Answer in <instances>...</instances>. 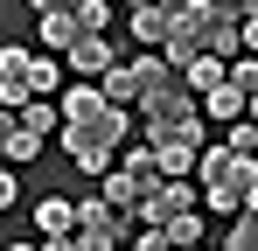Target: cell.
Listing matches in <instances>:
<instances>
[{
    "label": "cell",
    "mask_w": 258,
    "mask_h": 251,
    "mask_svg": "<svg viewBox=\"0 0 258 251\" xmlns=\"http://www.w3.org/2000/svg\"><path fill=\"white\" fill-rule=\"evenodd\" d=\"M181 84H188V91H203V98H210L216 84H230V63H216V56H196V63H188V70H181Z\"/></svg>",
    "instance_id": "7c38bea8"
},
{
    "label": "cell",
    "mask_w": 258,
    "mask_h": 251,
    "mask_svg": "<svg viewBox=\"0 0 258 251\" xmlns=\"http://www.w3.org/2000/svg\"><path fill=\"white\" fill-rule=\"evenodd\" d=\"M98 196H105L112 209H126V216H140V203H147V181H133L126 167H119V174H112V181H105Z\"/></svg>",
    "instance_id": "30bf717a"
},
{
    "label": "cell",
    "mask_w": 258,
    "mask_h": 251,
    "mask_svg": "<svg viewBox=\"0 0 258 251\" xmlns=\"http://www.w3.org/2000/svg\"><path fill=\"white\" fill-rule=\"evenodd\" d=\"M63 63H70V70H84V77H105V70H112V42H105V35H84Z\"/></svg>",
    "instance_id": "ba28073f"
},
{
    "label": "cell",
    "mask_w": 258,
    "mask_h": 251,
    "mask_svg": "<svg viewBox=\"0 0 258 251\" xmlns=\"http://www.w3.org/2000/svg\"><path fill=\"white\" fill-rule=\"evenodd\" d=\"M188 203H196V189H188L181 174H168V181H154V189H147V203H140V223H147V230H161V223H168V216H181Z\"/></svg>",
    "instance_id": "5b68a950"
},
{
    "label": "cell",
    "mask_w": 258,
    "mask_h": 251,
    "mask_svg": "<svg viewBox=\"0 0 258 251\" xmlns=\"http://www.w3.org/2000/svg\"><path fill=\"white\" fill-rule=\"evenodd\" d=\"M244 112H251V98H244L237 84H216L210 98H203V119H216V126H237Z\"/></svg>",
    "instance_id": "52a82bcc"
},
{
    "label": "cell",
    "mask_w": 258,
    "mask_h": 251,
    "mask_svg": "<svg viewBox=\"0 0 258 251\" xmlns=\"http://www.w3.org/2000/svg\"><path fill=\"white\" fill-rule=\"evenodd\" d=\"M77 14H84V28H91V35H105V21H112V7H105V0H84Z\"/></svg>",
    "instance_id": "7402d4cb"
},
{
    "label": "cell",
    "mask_w": 258,
    "mask_h": 251,
    "mask_svg": "<svg viewBox=\"0 0 258 251\" xmlns=\"http://www.w3.org/2000/svg\"><path fill=\"white\" fill-rule=\"evenodd\" d=\"M140 112H147V140H188V147H203V105H196L188 84L168 91V98H147Z\"/></svg>",
    "instance_id": "3957f363"
},
{
    "label": "cell",
    "mask_w": 258,
    "mask_h": 251,
    "mask_svg": "<svg viewBox=\"0 0 258 251\" xmlns=\"http://www.w3.org/2000/svg\"><path fill=\"white\" fill-rule=\"evenodd\" d=\"M126 237H133V216L112 209L105 196H91V203L77 209V251H119Z\"/></svg>",
    "instance_id": "277c9868"
},
{
    "label": "cell",
    "mask_w": 258,
    "mask_h": 251,
    "mask_svg": "<svg viewBox=\"0 0 258 251\" xmlns=\"http://www.w3.org/2000/svg\"><path fill=\"white\" fill-rule=\"evenodd\" d=\"M126 7H133V14H140V7H154V0H126Z\"/></svg>",
    "instance_id": "83f0119b"
},
{
    "label": "cell",
    "mask_w": 258,
    "mask_h": 251,
    "mask_svg": "<svg viewBox=\"0 0 258 251\" xmlns=\"http://www.w3.org/2000/svg\"><path fill=\"white\" fill-rule=\"evenodd\" d=\"M70 7H84V0H35V14H70Z\"/></svg>",
    "instance_id": "cb8c5ba5"
},
{
    "label": "cell",
    "mask_w": 258,
    "mask_h": 251,
    "mask_svg": "<svg viewBox=\"0 0 258 251\" xmlns=\"http://www.w3.org/2000/svg\"><path fill=\"white\" fill-rule=\"evenodd\" d=\"M14 251H35V244H14Z\"/></svg>",
    "instance_id": "1f68e13d"
},
{
    "label": "cell",
    "mask_w": 258,
    "mask_h": 251,
    "mask_svg": "<svg viewBox=\"0 0 258 251\" xmlns=\"http://www.w3.org/2000/svg\"><path fill=\"white\" fill-rule=\"evenodd\" d=\"M35 28H42L49 56H70V49H77V42L91 35V28H84V14H77V7H70V14H35Z\"/></svg>",
    "instance_id": "8992f818"
},
{
    "label": "cell",
    "mask_w": 258,
    "mask_h": 251,
    "mask_svg": "<svg viewBox=\"0 0 258 251\" xmlns=\"http://www.w3.org/2000/svg\"><path fill=\"white\" fill-rule=\"evenodd\" d=\"M230 84L251 98V91H258V56H237V63H230Z\"/></svg>",
    "instance_id": "44dd1931"
},
{
    "label": "cell",
    "mask_w": 258,
    "mask_h": 251,
    "mask_svg": "<svg viewBox=\"0 0 258 251\" xmlns=\"http://www.w3.org/2000/svg\"><path fill=\"white\" fill-rule=\"evenodd\" d=\"M223 251H258V216H244L237 230H223Z\"/></svg>",
    "instance_id": "ffe728a7"
},
{
    "label": "cell",
    "mask_w": 258,
    "mask_h": 251,
    "mask_svg": "<svg viewBox=\"0 0 258 251\" xmlns=\"http://www.w3.org/2000/svg\"><path fill=\"white\" fill-rule=\"evenodd\" d=\"M28 77H35V98H49L63 70H56V56H28Z\"/></svg>",
    "instance_id": "d6986e66"
},
{
    "label": "cell",
    "mask_w": 258,
    "mask_h": 251,
    "mask_svg": "<svg viewBox=\"0 0 258 251\" xmlns=\"http://www.w3.org/2000/svg\"><path fill=\"white\" fill-rule=\"evenodd\" d=\"M244 7H251V0H216V14H244Z\"/></svg>",
    "instance_id": "484cf974"
},
{
    "label": "cell",
    "mask_w": 258,
    "mask_h": 251,
    "mask_svg": "<svg viewBox=\"0 0 258 251\" xmlns=\"http://www.w3.org/2000/svg\"><path fill=\"white\" fill-rule=\"evenodd\" d=\"M244 56H258V14H244Z\"/></svg>",
    "instance_id": "d4e9b609"
},
{
    "label": "cell",
    "mask_w": 258,
    "mask_h": 251,
    "mask_svg": "<svg viewBox=\"0 0 258 251\" xmlns=\"http://www.w3.org/2000/svg\"><path fill=\"white\" fill-rule=\"evenodd\" d=\"M188 251H203V244H188Z\"/></svg>",
    "instance_id": "d6a6232c"
},
{
    "label": "cell",
    "mask_w": 258,
    "mask_h": 251,
    "mask_svg": "<svg viewBox=\"0 0 258 251\" xmlns=\"http://www.w3.org/2000/svg\"><path fill=\"white\" fill-rule=\"evenodd\" d=\"M98 91H105L112 105H140V70H133V63H112V70L98 77Z\"/></svg>",
    "instance_id": "8fae6325"
},
{
    "label": "cell",
    "mask_w": 258,
    "mask_h": 251,
    "mask_svg": "<svg viewBox=\"0 0 258 251\" xmlns=\"http://www.w3.org/2000/svg\"><path fill=\"white\" fill-rule=\"evenodd\" d=\"M147 147H154L161 174H196V161H203V147H188V140H147Z\"/></svg>",
    "instance_id": "9c48e42d"
},
{
    "label": "cell",
    "mask_w": 258,
    "mask_h": 251,
    "mask_svg": "<svg viewBox=\"0 0 258 251\" xmlns=\"http://www.w3.org/2000/svg\"><path fill=\"white\" fill-rule=\"evenodd\" d=\"M35 223H42L49 237H63V230H77V203H63V196H49V203L35 209Z\"/></svg>",
    "instance_id": "5bb4252c"
},
{
    "label": "cell",
    "mask_w": 258,
    "mask_h": 251,
    "mask_svg": "<svg viewBox=\"0 0 258 251\" xmlns=\"http://www.w3.org/2000/svg\"><path fill=\"white\" fill-rule=\"evenodd\" d=\"M119 167H126L133 181H147V189H154V181H168V174H161V161H154V147H133V154H126Z\"/></svg>",
    "instance_id": "e0dca14e"
},
{
    "label": "cell",
    "mask_w": 258,
    "mask_h": 251,
    "mask_svg": "<svg viewBox=\"0 0 258 251\" xmlns=\"http://www.w3.org/2000/svg\"><path fill=\"white\" fill-rule=\"evenodd\" d=\"M244 14H258V0H251V7H244Z\"/></svg>",
    "instance_id": "4dcf8cb0"
},
{
    "label": "cell",
    "mask_w": 258,
    "mask_h": 251,
    "mask_svg": "<svg viewBox=\"0 0 258 251\" xmlns=\"http://www.w3.org/2000/svg\"><path fill=\"white\" fill-rule=\"evenodd\" d=\"M223 147H230V154H251V161H258V119H251V112H244L237 126H223Z\"/></svg>",
    "instance_id": "ac0fdd59"
},
{
    "label": "cell",
    "mask_w": 258,
    "mask_h": 251,
    "mask_svg": "<svg viewBox=\"0 0 258 251\" xmlns=\"http://www.w3.org/2000/svg\"><path fill=\"white\" fill-rule=\"evenodd\" d=\"M251 119H258V91H251Z\"/></svg>",
    "instance_id": "f1b7e54d"
},
{
    "label": "cell",
    "mask_w": 258,
    "mask_h": 251,
    "mask_svg": "<svg viewBox=\"0 0 258 251\" xmlns=\"http://www.w3.org/2000/svg\"><path fill=\"white\" fill-rule=\"evenodd\" d=\"M133 251H174V244H168V230H147V237H133Z\"/></svg>",
    "instance_id": "603a6c76"
},
{
    "label": "cell",
    "mask_w": 258,
    "mask_h": 251,
    "mask_svg": "<svg viewBox=\"0 0 258 251\" xmlns=\"http://www.w3.org/2000/svg\"><path fill=\"white\" fill-rule=\"evenodd\" d=\"M196 174H203V203H210L216 216H230V209H244V196H251L258 161H251V154L216 147V154H203V161H196Z\"/></svg>",
    "instance_id": "7a4b0ae2"
},
{
    "label": "cell",
    "mask_w": 258,
    "mask_h": 251,
    "mask_svg": "<svg viewBox=\"0 0 258 251\" xmlns=\"http://www.w3.org/2000/svg\"><path fill=\"white\" fill-rule=\"evenodd\" d=\"M244 216H258V181H251V196H244Z\"/></svg>",
    "instance_id": "4316f807"
},
{
    "label": "cell",
    "mask_w": 258,
    "mask_h": 251,
    "mask_svg": "<svg viewBox=\"0 0 258 251\" xmlns=\"http://www.w3.org/2000/svg\"><path fill=\"white\" fill-rule=\"evenodd\" d=\"M126 133H133L126 105H112L98 84H70L63 91V147H70V161L84 167V174H105Z\"/></svg>",
    "instance_id": "6da1fadb"
},
{
    "label": "cell",
    "mask_w": 258,
    "mask_h": 251,
    "mask_svg": "<svg viewBox=\"0 0 258 251\" xmlns=\"http://www.w3.org/2000/svg\"><path fill=\"white\" fill-rule=\"evenodd\" d=\"M0 167H7V147H0Z\"/></svg>",
    "instance_id": "f546056e"
},
{
    "label": "cell",
    "mask_w": 258,
    "mask_h": 251,
    "mask_svg": "<svg viewBox=\"0 0 258 251\" xmlns=\"http://www.w3.org/2000/svg\"><path fill=\"white\" fill-rule=\"evenodd\" d=\"M133 35L147 42V49H161V42H168V14H161V0H154V7H140V14H133Z\"/></svg>",
    "instance_id": "9a60e30c"
},
{
    "label": "cell",
    "mask_w": 258,
    "mask_h": 251,
    "mask_svg": "<svg viewBox=\"0 0 258 251\" xmlns=\"http://www.w3.org/2000/svg\"><path fill=\"white\" fill-rule=\"evenodd\" d=\"M0 147H7V161H35V154H42V133H35L28 119H14L7 133H0Z\"/></svg>",
    "instance_id": "4fadbf2b"
},
{
    "label": "cell",
    "mask_w": 258,
    "mask_h": 251,
    "mask_svg": "<svg viewBox=\"0 0 258 251\" xmlns=\"http://www.w3.org/2000/svg\"><path fill=\"white\" fill-rule=\"evenodd\" d=\"M161 230H168V244H174V251H188V244H203V223H196V209H181V216H168V223H161Z\"/></svg>",
    "instance_id": "2e32d148"
}]
</instances>
